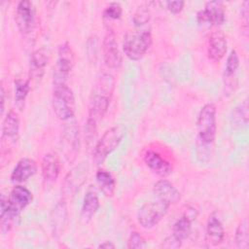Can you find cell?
<instances>
[{
    "mask_svg": "<svg viewBox=\"0 0 249 249\" xmlns=\"http://www.w3.org/2000/svg\"><path fill=\"white\" fill-rule=\"evenodd\" d=\"M170 205L160 199L144 203L138 210L137 221L144 229H151L158 225L166 215Z\"/></svg>",
    "mask_w": 249,
    "mask_h": 249,
    "instance_id": "cell-9",
    "label": "cell"
},
{
    "mask_svg": "<svg viewBox=\"0 0 249 249\" xmlns=\"http://www.w3.org/2000/svg\"><path fill=\"white\" fill-rule=\"evenodd\" d=\"M144 162L151 171L162 178L169 176L173 171L170 162L154 151H147L145 153Z\"/></svg>",
    "mask_w": 249,
    "mask_h": 249,
    "instance_id": "cell-18",
    "label": "cell"
},
{
    "mask_svg": "<svg viewBox=\"0 0 249 249\" xmlns=\"http://www.w3.org/2000/svg\"><path fill=\"white\" fill-rule=\"evenodd\" d=\"M122 13H123L122 6L119 3H117V2H113V3H110L104 9L103 17L105 18H108V19L116 20V19H119L121 18Z\"/></svg>",
    "mask_w": 249,
    "mask_h": 249,
    "instance_id": "cell-31",
    "label": "cell"
},
{
    "mask_svg": "<svg viewBox=\"0 0 249 249\" xmlns=\"http://www.w3.org/2000/svg\"><path fill=\"white\" fill-rule=\"evenodd\" d=\"M95 179L102 194L107 197H111L116 190V181L113 175L109 171L99 168L95 173Z\"/></svg>",
    "mask_w": 249,
    "mask_h": 249,
    "instance_id": "cell-25",
    "label": "cell"
},
{
    "mask_svg": "<svg viewBox=\"0 0 249 249\" xmlns=\"http://www.w3.org/2000/svg\"><path fill=\"white\" fill-rule=\"evenodd\" d=\"M150 18H151V11L149 7L146 5H141L135 11L132 17V21L135 26H141L148 23Z\"/></svg>",
    "mask_w": 249,
    "mask_h": 249,
    "instance_id": "cell-30",
    "label": "cell"
},
{
    "mask_svg": "<svg viewBox=\"0 0 249 249\" xmlns=\"http://www.w3.org/2000/svg\"><path fill=\"white\" fill-rule=\"evenodd\" d=\"M75 65V54L68 42L57 48V59L53 72V85L65 84V81Z\"/></svg>",
    "mask_w": 249,
    "mask_h": 249,
    "instance_id": "cell-10",
    "label": "cell"
},
{
    "mask_svg": "<svg viewBox=\"0 0 249 249\" xmlns=\"http://www.w3.org/2000/svg\"><path fill=\"white\" fill-rule=\"evenodd\" d=\"M146 244L145 238L137 231H132L127 239V248L138 249L143 248Z\"/></svg>",
    "mask_w": 249,
    "mask_h": 249,
    "instance_id": "cell-32",
    "label": "cell"
},
{
    "mask_svg": "<svg viewBox=\"0 0 249 249\" xmlns=\"http://www.w3.org/2000/svg\"><path fill=\"white\" fill-rule=\"evenodd\" d=\"M89 174V165L87 162H81L73 167L65 176L61 185L62 199L72 198L79 189L84 185Z\"/></svg>",
    "mask_w": 249,
    "mask_h": 249,
    "instance_id": "cell-11",
    "label": "cell"
},
{
    "mask_svg": "<svg viewBox=\"0 0 249 249\" xmlns=\"http://www.w3.org/2000/svg\"><path fill=\"white\" fill-rule=\"evenodd\" d=\"M52 106L54 115L61 121L67 122L75 116V96L66 84L53 85Z\"/></svg>",
    "mask_w": 249,
    "mask_h": 249,
    "instance_id": "cell-6",
    "label": "cell"
},
{
    "mask_svg": "<svg viewBox=\"0 0 249 249\" xmlns=\"http://www.w3.org/2000/svg\"><path fill=\"white\" fill-rule=\"evenodd\" d=\"M234 241L237 248L247 249L249 247V231H248V222L247 219H242L235 230Z\"/></svg>",
    "mask_w": 249,
    "mask_h": 249,
    "instance_id": "cell-28",
    "label": "cell"
},
{
    "mask_svg": "<svg viewBox=\"0 0 249 249\" xmlns=\"http://www.w3.org/2000/svg\"><path fill=\"white\" fill-rule=\"evenodd\" d=\"M115 89V79L109 73L100 74L92 86L87 121L98 124L109 109Z\"/></svg>",
    "mask_w": 249,
    "mask_h": 249,
    "instance_id": "cell-1",
    "label": "cell"
},
{
    "mask_svg": "<svg viewBox=\"0 0 249 249\" xmlns=\"http://www.w3.org/2000/svg\"><path fill=\"white\" fill-rule=\"evenodd\" d=\"M227 49L228 43L225 34L220 30L213 31L209 36L207 44L208 58L214 62H219L225 56Z\"/></svg>",
    "mask_w": 249,
    "mask_h": 249,
    "instance_id": "cell-17",
    "label": "cell"
},
{
    "mask_svg": "<svg viewBox=\"0 0 249 249\" xmlns=\"http://www.w3.org/2000/svg\"><path fill=\"white\" fill-rule=\"evenodd\" d=\"M68 220V211L65 200H60L52 211L51 215V226L53 233L55 237L63 234L64 230L67 225Z\"/></svg>",
    "mask_w": 249,
    "mask_h": 249,
    "instance_id": "cell-20",
    "label": "cell"
},
{
    "mask_svg": "<svg viewBox=\"0 0 249 249\" xmlns=\"http://www.w3.org/2000/svg\"><path fill=\"white\" fill-rule=\"evenodd\" d=\"M36 22V9L31 1H20L16 8V23L22 34L30 33Z\"/></svg>",
    "mask_w": 249,
    "mask_h": 249,
    "instance_id": "cell-14",
    "label": "cell"
},
{
    "mask_svg": "<svg viewBox=\"0 0 249 249\" xmlns=\"http://www.w3.org/2000/svg\"><path fill=\"white\" fill-rule=\"evenodd\" d=\"M87 51H88V56L89 58V60L92 62V61H95L96 59V56H97V39L95 40L94 44H93V48H91V46L87 43Z\"/></svg>",
    "mask_w": 249,
    "mask_h": 249,
    "instance_id": "cell-35",
    "label": "cell"
},
{
    "mask_svg": "<svg viewBox=\"0 0 249 249\" xmlns=\"http://www.w3.org/2000/svg\"><path fill=\"white\" fill-rule=\"evenodd\" d=\"M165 5H166L167 10L170 13L176 15V14H179V13L182 12V10L184 8V5H185V2L182 1V0H179V1H166Z\"/></svg>",
    "mask_w": 249,
    "mask_h": 249,
    "instance_id": "cell-33",
    "label": "cell"
},
{
    "mask_svg": "<svg viewBox=\"0 0 249 249\" xmlns=\"http://www.w3.org/2000/svg\"><path fill=\"white\" fill-rule=\"evenodd\" d=\"M225 229L216 213H212L206 224V241L212 245L217 246L225 239Z\"/></svg>",
    "mask_w": 249,
    "mask_h": 249,
    "instance_id": "cell-21",
    "label": "cell"
},
{
    "mask_svg": "<svg viewBox=\"0 0 249 249\" xmlns=\"http://www.w3.org/2000/svg\"><path fill=\"white\" fill-rule=\"evenodd\" d=\"M216 106L213 103H207L201 107L197 115V149L208 148L211 146L217 133Z\"/></svg>",
    "mask_w": 249,
    "mask_h": 249,
    "instance_id": "cell-2",
    "label": "cell"
},
{
    "mask_svg": "<svg viewBox=\"0 0 249 249\" xmlns=\"http://www.w3.org/2000/svg\"><path fill=\"white\" fill-rule=\"evenodd\" d=\"M248 7H249V2L244 1L241 6V18L244 20L245 25H247V22H248Z\"/></svg>",
    "mask_w": 249,
    "mask_h": 249,
    "instance_id": "cell-36",
    "label": "cell"
},
{
    "mask_svg": "<svg viewBox=\"0 0 249 249\" xmlns=\"http://www.w3.org/2000/svg\"><path fill=\"white\" fill-rule=\"evenodd\" d=\"M61 152L65 160L72 163L80 152V135L76 121L69 120L64 124L60 136Z\"/></svg>",
    "mask_w": 249,
    "mask_h": 249,
    "instance_id": "cell-8",
    "label": "cell"
},
{
    "mask_svg": "<svg viewBox=\"0 0 249 249\" xmlns=\"http://www.w3.org/2000/svg\"><path fill=\"white\" fill-rule=\"evenodd\" d=\"M249 112H248V101L247 99L239 103L231 114V124L234 129H240L248 124Z\"/></svg>",
    "mask_w": 249,
    "mask_h": 249,
    "instance_id": "cell-26",
    "label": "cell"
},
{
    "mask_svg": "<svg viewBox=\"0 0 249 249\" xmlns=\"http://www.w3.org/2000/svg\"><path fill=\"white\" fill-rule=\"evenodd\" d=\"M154 194L158 199H160L169 205L175 204L180 199L179 191L167 180L160 179L154 185Z\"/></svg>",
    "mask_w": 249,
    "mask_h": 249,
    "instance_id": "cell-22",
    "label": "cell"
},
{
    "mask_svg": "<svg viewBox=\"0 0 249 249\" xmlns=\"http://www.w3.org/2000/svg\"><path fill=\"white\" fill-rule=\"evenodd\" d=\"M182 242L178 241L176 238H174L171 234L168 235L167 237H165V239L162 241L161 247L166 248V249H176L181 247Z\"/></svg>",
    "mask_w": 249,
    "mask_h": 249,
    "instance_id": "cell-34",
    "label": "cell"
},
{
    "mask_svg": "<svg viewBox=\"0 0 249 249\" xmlns=\"http://www.w3.org/2000/svg\"><path fill=\"white\" fill-rule=\"evenodd\" d=\"M38 171L37 162L30 158L20 159L11 173V181L13 183H22L35 175Z\"/></svg>",
    "mask_w": 249,
    "mask_h": 249,
    "instance_id": "cell-19",
    "label": "cell"
},
{
    "mask_svg": "<svg viewBox=\"0 0 249 249\" xmlns=\"http://www.w3.org/2000/svg\"><path fill=\"white\" fill-rule=\"evenodd\" d=\"M0 96H1V117H3L4 115V109H5V89L4 87H1V90H0Z\"/></svg>",
    "mask_w": 249,
    "mask_h": 249,
    "instance_id": "cell-37",
    "label": "cell"
},
{
    "mask_svg": "<svg viewBox=\"0 0 249 249\" xmlns=\"http://www.w3.org/2000/svg\"><path fill=\"white\" fill-rule=\"evenodd\" d=\"M102 56L107 67L118 69L123 62V57L118 47L116 34L112 29H108L101 44Z\"/></svg>",
    "mask_w": 249,
    "mask_h": 249,
    "instance_id": "cell-13",
    "label": "cell"
},
{
    "mask_svg": "<svg viewBox=\"0 0 249 249\" xmlns=\"http://www.w3.org/2000/svg\"><path fill=\"white\" fill-rule=\"evenodd\" d=\"M15 85V103L19 110L24 107L25 99L30 90V84L28 80L17 79L14 82Z\"/></svg>",
    "mask_w": 249,
    "mask_h": 249,
    "instance_id": "cell-27",
    "label": "cell"
},
{
    "mask_svg": "<svg viewBox=\"0 0 249 249\" xmlns=\"http://www.w3.org/2000/svg\"><path fill=\"white\" fill-rule=\"evenodd\" d=\"M100 202L98 196L95 192V190L90 186L86 193V196L84 197L83 205H82V211H81V219L84 223H88L97 212L99 209Z\"/></svg>",
    "mask_w": 249,
    "mask_h": 249,
    "instance_id": "cell-23",
    "label": "cell"
},
{
    "mask_svg": "<svg viewBox=\"0 0 249 249\" xmlns=\"http://www.w3.org/2000/svg\"><path fill=\"white\" fill-rule=\"evenodd\" d=\"M197 213L195 208L188 207L186 212L176 220L172 226L171 235L178 241L182 242L189 236L192 230V223L196 220Z\"/></svg>",
    "mask_w": 249,
    "mask_h": 249,
    "instance_id": "cell-16",
    "label": "cell"
},
{
    "mask_svg": "<svg viewBox=\"0 0 249 249\" xmlns=\"http://www.w3.org/2000/svg\"><path fill=\"white\" fill-rule=\"evenodd\" d=\"M115 247H116L115 244L112 241H109V240L103 241L102 243H100L98 245V248H106V249H114Z\"/></svg>",
    "mask_w": 249,
    "mask_h": 249,
    "instance_id": "cell-38",
    "label": "cell"
},
{
    "mask_svg": "<svg viewBox=\"0 0 249 249\" xmlns=\"http://www.w3.org/2000/svg\"><path fill=\"white\" fill-rule=\"evenodd\" d=\"M196 20L200 25L218 26L225 22V6L221 1L207 2L204 8L197 12Z\"/></svg>",
    "mask_w": 249,
    "mask_h": 249,
    "instance_id": "cell-12",
    "label": "cell"
},
{
    "mask_svg": "<svg viewBox=\"0 0 249 249\" xmlns=\"http://www.w3.org/2000/svg\"><path fill=\"white\" fill-rule=\"evenodd\" d=\"M49 55L45 49H39L30 55V77L39 79L43 76L45 68L48 64Z\"/></svg>",
    "mask_w": 249,
    "mask_h": 249,
    "instance_id": "cell-24",
    "label": "cell"
},
{
    "mask_svg": "<svg viewBox=\"0 0 249 249\" xmlns=\"http://www.w3.org/2000/svg\"><path fill=\"white\" fill-rule=\"evenodd\" d=\"M239 67V57L235 50H231L227 57L224 76L236 77V71Z\"/></svg>",
    "mask_w": 249,
    "mask_h": 249,
    "instance_id": "cell-29",
    "label": "cell"
},
{
    "mask_svg": "<svg viewBox=\"0 0 249 249\" xmlns=\"http://www.w3.org/2000/svg\"><path fill=\"white\" fill-rule=\"evenodd\" d=\"M153 43L152 33L148 29L129 30L124 36L123 50L130 60H140Z\"/></svg>",
    "mask_w": 249,
    "mask_h": 249,
    "instance_id": "cell-3",
    "label": "cell"
},
{
    "mask_svg": "<svg viewBox=\"0 0 249 249\" xmlns=\"http://www.w3.org/2000/svg\"><path fill=\"white\" fill-rule=\"evenodd\" d=\"M1 163L9 162L8 157H12V150L18 139L19 132V118L18 114L10 110L3 119L1 128Z\"/></svg>",
    "mask_w": 249,
    "mask_h": 249,
    "instance_id": "cell-5",
    "label": "cell"
},
{
    "mask_svg": "<svg viewBox=\"0 0 249 249\" xmlns=\"http://www.w3.org/2000/svg\"><path fill=\"white\" fill-rule=\"evenodd\" d=\"M60 169V160L55 153L50 152L43 157L41 163V173L45 189L52 187L55 183L59 176Z\"/></svg>",
    "mask_w": 249,
    "mask_h": 249,
    "instance_id": "cell-15",
    "label": "cell"
},
{
    "mask_svg": "<svg viewBox=\"0 0 249 249\" xmlns=\"http://www.w3.org/2000/svg\"><path fill=\"white\" fill-rule=\"evenodd\" d=\"M124 128L122 125H115L105 130L101 138L93 147L92 160L95 165H101L107 157L117 149L124 136Z\"/></svg>",
    "mask_w": 249,
    "mask_h": 249,
    "instance_id": "cell-4",
    "label": "cell"
},
{
    "mask_svg": "<svg viewBox=\"0 0 249 249\" xmlns=\"http://www.w3.org/2000/svg\"><path fill=\"white\" fill-rule=\"evenodd\" d=\"M33 199L32 193L21 185H16L6 198L1 196V211H7L15 216L20 217L21 211L31 203Z\"/></svg>",
    "mask_w": 249,
    "mask_h": 249,
    "instance_id": "cell-7",
    "label": "cell"
}]
</instances>
